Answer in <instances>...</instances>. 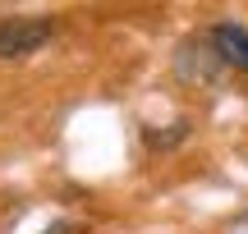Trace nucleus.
I'll return each mask as SVG.
<instances>
[{"mask_svg":"<svg viewBox=\"0 0 248 234\" xmlns=\"http://www.w3.org/2000/svg\"><path fill=\"white\" fill-rule=\"evenodd\" d=\"M221 55H216L212 37H188V42H179L175 51V73L179 83H193V88H212L216 78H221Z\"/></svg>","mask_w":248,"mask_h":234,"instance_id":"obj_1","label":"nucleus"},{"mask_svg":"<svg viewBox=\"0 0 248 234\" xmlns=\"http://www.w3.org/2000/svg\"><path fill=\"white\" fill-rule=\"evenodd\" d=\"M55 18H5L0 23V60H18V55H32L51 42Z\"/></svg>","mask_w":248,"mask_h":234,"instance_id":"obj_2","label":"nucleus"},{"mask_svg":"<svg viewBox=\"0 0 248 234\" xmlns=\"http://www.w3.org/2000/svg\"><path fill=\"white\" fill-rule=\"evenodd\" d=\"M207 37H212V46H216L225 69L248 73V23H216Z\"/></svg>","mask_w":248,"mask_h":234,"instance_id":"obj_3","label":"nucleus"},{"mask_svg":"<svg viewBox=\"0 0 248 234\" xmlns=\"http://www.w3.org/2000/svg\"><path fill=\"white\" fill-rule=\"evenodd\" d=\"M188 138V119H179V124H170V129H147V147H175V143H184Z\"/></svg>","mask_w":248,"mask_h":234,"instance_id":"obj_4","label":"nucleus"},{"mask_svg":"<svg viewBox=\"0 0 248 234\" xmlns=\"http://www.w3.org/2000/svg\"><path fill=\"white\" fill-rule=\"evenodd\" d=\"M69 230H74V225H69V220H55V225H46L42 234H69Z\"/></svg>","mask_w":248,"mask_h":234,"instance_id":"obj_5","label":"nucleus"}]
</instances>
